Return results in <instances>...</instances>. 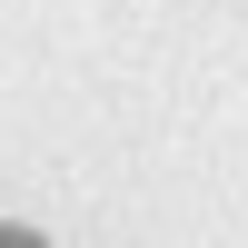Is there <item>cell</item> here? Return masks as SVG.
I'll return each mask as SVG.
<instances>
[{
	"instance_id": "obj_1",
	"label": "cell",
	"mask_w": 248,
	"mask_h": 248,
	"mask_svg": "<svg viewBox=\"0 0 248 248\" xmlns=\"http://www.w3.org/2000/svg\"><path fill=\"white\" fill-rule=\"evenodd\" d=\"M0 248H50L40 229H20V218H0Z\"/></svg>"
}]
</instances>
